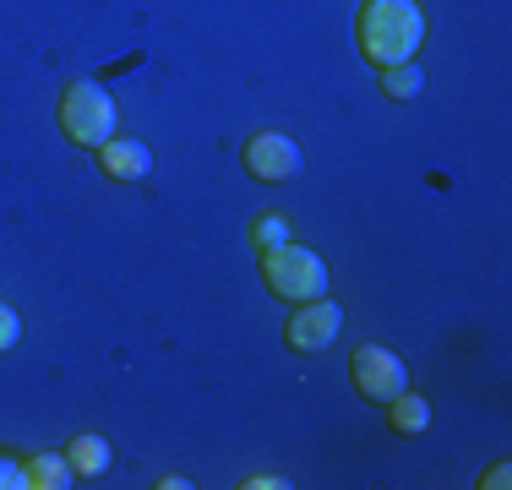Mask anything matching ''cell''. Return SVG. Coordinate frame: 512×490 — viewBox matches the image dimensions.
I'll return each mask as SVG.
<instances>
[{
    "mask_svg": "<svg viewBox=\"0 0 512 490\" xmlns=\"http://www.w3.org/2000/svg\"><path fill=\"white\" fill-rule=\"evenodd\" d=\"M355 33H360V55L371 66H382V71L404 66L425 44V11L414 0H365Z\"/></svg>",
    "mask_w": 512,
    "mask_h": 490,
    "instance_id": "obj_1",
    "label": "cell"
},
{
    "mask_svg": "<svg viewBox=\"0 0 512 490\" xmlns=\"http://www.w3.org/2000/svg\"><path fill=\"white\" fill-rule=\"evenodd\" d=\"M262 278H267V289L289 305H306L316 294H327V262L311 245H295V240L262 251Z\"/></svg>",
    "mask_w": 512,
    "mask_h": 490,
    "instance_id": "obj_2",
    "label": "cell"
},
{
    "mask_svg": "<svg viewBox=\"0 0 512 490\" xmlns=\"http://www.w3.org/2000/svg\"><path fill=\"white\" fill-rule=\"evenodd\" d=\"M60 131H66L77 147H99L120 131V115H115V98H109L99 82H71L60 93Z\"/></svg>",
    "mask_w": 512,
    "mask_h": 490,
    "instance_id": "obj_3",
    "label": "cell"
},
{
    "mask_svg": "<svg viewBox=\"0 0 512 490\" xmlns=\"http://www.w3.org/2000/svg\"><path fill=\"white\" fill-rule=\"evenodd\" d=\"M349 376H355V392H360V398L382 403V409L409 387L404 360H398L393 349H382V343H365V349H355V360H349Z\"/></svg>",
    "mask_w": 512,
    "mask_h": 490,
    "instance_id": "obj_4",
    "label": "cell"
},
{
    "mask_svg": "<svg viewBox=\"0 0 512 490\" xmlns=\"http://www.w3.org/2000/svg\"><path fill=\"white\" fill-rule=\"evenodd\" d=\"M338 327H344V311H338L327 294H316V300L295 305V316H289L284 338H289V349H300V354H322V349H333Z\"/></svg>",
    "mask_w": 512,
    "mask_h": 490,
    "instance_id": "obj_5",
    "label": "cell"
},
{
    "mask_svg": "<svg viewBox=\"0 0 512 490\" xmlns=\"http://www.w3.org/2000/svg\"><path fill=\"white\" fill-rule=\"evenodd\" d=\"M246 175L267 180V186H284L289 175H300V142L289 131H256L246 142Z\"/></svg>",
    "mask_w": 512,
    "mask_h": 490,
    "instance_id": "obj_6",
    "label": "cell"
},
{
    "mask_svg": "<svg viewBox=\"0 0 512 490\" xmlns=\"http://www.w3.org/2000/svg\"><path fill=\"white\" fill-rule=\"evenodd\" d=\"M99 169L109 180H120V186H137V180L153 175V147L137 137H109L99 147Z\"/></svg>",
    "mask_w": 512,
    "mask_h": 490,
    "instance_id": "obj_7",
    "label": "cell"
},
{
    "mask_svg": "<svg viewBox=\"0 0 512 490\" xmlns=\"http://www.w3.org/2000/svg\"><path fill=\"white\" fill-rule=\"evenodd\" d=\"M66 463L77 469V480H99V474L115 463V452H109V441L104 436H93V431H82V436H71V447H66Z\"/></svg>",
    "mask_w": 512,
    "mask_h": 490,
    "instance_id": "obj_8",
    "label": "cell"
},
{
    "mask_svg": "<svg viewBox=\"0 0 512 490\" xmlns=\"http://www.w3.org/2000/svg\"><path fill=\"white\" fill-rule=\"evenodd\" d=\"M387 420H393V436H425V425H431V403L404 387L393 403H387Z\"/></svg>",
    "mask_w": 512,
    "mask_h": 490,
    "instance_id": "obj_9",
    "label": "cell"
},
{
    "mask_svg": "<svg viewBox=\"0 0 512 490\" xmlns=\"http://www.w3.org/2000/svg\"><path fill=\"white\" fill-rule=\"evenodd\" d=\"M71 480H77V469H71L66 458H55V452L28 458V490H66Z\"/></svg>",
    "mask_w": 512,
    "mask_h": 490,
    "instance_id": "obj_10",
    "label": "cell"
},
{
    "mask_svg": "<svg viewBox=\"0 0 512 490\" xmlns=\"http://www.w3.org/2000/svg\"><path fill=\"white\" fill-rule=\"evenodd\" d=\"M420 88H425V71L414 66V60H404V66H387V71H382V93L393 98V104H409V98L420 93Z\"/></svg>",
    "mask_w": 512,
    "mask_h": 490,
    "instance_id": "obj_11",
    "label": "cell"
},
{
    "mask_svg": "<svg viewBox=\"0 0 512 490\" xmlns=\"http://www.w3.org/2000/svg\"><path fill=\"white\" fill-rule=\"evenodd\" d=\"M284 240H295V235H289V218L284 213H262L251 224V245H256V251H273V245H284Z\"/></svg>",
    "mask_w": 512,
    "mask_h": 490,
    "instance_id": "obj_12",
    "label": "cell"
},
{
    "mask_svg": "<svg viewBox=\"0 0 512 490\" xmlns=\"http://www.w3.org/2000/svg\"><path fill=\"white\" fill-rule=\"evenodd\" d=\"M17 338H22V316L11 311L6 300H0V354H6V349H17Z\"/></svg>",
    "mask_w": 512,
    "mask_h": 490,
    "instance_id": "obj_13",
    "label": "cell"
},
{
    "mask_svg": "<svg viewBox=\"0 0 512 490\" xmlns=\"http://www.w3.org/2000/svg\"><path fill=\"white\" fill-rule=\"evenodd\" d=\"M0 490H28V463H22V458H0Z\"/></svg>",
    "mask_w": 512,
    "mask_h": 490,
    "instance_id": "obj_14",
    "label": "cell"
},
{
    "mask_svg": "<svg viewBox=\"0 0 512 490\" xmlns=\"http://www.w3.org/2000/svg\"><path fill=\"white\" fill-rule=\"evenodd\" d=\"M289 480H284V474H251V480H246V490H284Z\"/></svg>",
    "mask_w": 512,
    "mask_h": 490,
    "instance_id": "obj_15",
    "label": "cell"
},
{
    "mask_svg": "<svg viewBox=\"0 0 512 490\" xmlns=\"http://www.w3.org/2000/svg\"><path fill=\"white\" fill-rule=\"evenodd\" d=\"M502 485H507V463H496V469L485 474V490H502Z\"/></svg>",
    "mask_w": 512,
    "mask_h": 490,
    "instance_id": "obj_16",
    "label": "cell"
},
{
    "mask_svg": "<svg viewBox=\"0 0 512 490\" xmlns=\"http://www.w3.org/2000/svg\"><path fill=\"white\" fill-rule=\"evenodd\" d=\"M158 490H191V480H180V474H164V480H158Z\"/></svg>",
    "mask_w": 512,
    "mask_h": 490,
    "instance_id": "obj_17",
    "label": "cell"
}]
</instances>
